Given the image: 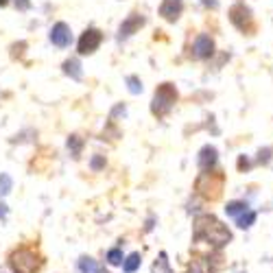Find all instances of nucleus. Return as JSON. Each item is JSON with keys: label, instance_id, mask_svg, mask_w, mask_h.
Masks as SVG:
<instances>
[{"label": "nucleus", "instance_id": "obj_1", "mask_svg": "<svg viewBox=\"0 0 273 273\" xmlns=\"http://www.w3.org/2000/svg\"><path fill=\"white\" fill-rule=\"evenodd\" d=\"M195 236L197 238L212 240L214 245H225L232 238L227 229L223 227V223H218L214 216H199L195 223Z\"/></svg>", "mask_w": 273, "mask_h": 273}, {"label": "nucleus", "instance_id": "obj_2", "mask_svg": "<svg viewBox=\"0 0 273 273\" xmlns=\"http://www.w3.org/2000/svg\"><path fill=\"white\" fill-rule=\"evenodd\" d=\"M175 101H177V90H175V86L173 83H162V86L155 90L153 103H151L153 116H166V114L173 109Z\"/></svg>", "mask_w": 273, "mask_h": 273}, {"label": "nucleus", "instance_id": "obj_3", "mask_svg": "<svg viewBox=\"0 0 273 273\" xmlns=\"http://www.w3.org/2000/svg\"><path fill=\"white\" fill-rule=\"evenodd\" d=\"M9 264L14 273H35L38 271V256L31 249H18L11 253Z\"/></svg>", "mask_w": 273, "mask_h": 273}, {"label": "nucleus", "instance_id": "obj_4", "mask_svg": "<svg viewBox=\"0 0 273 273\" xmlns=\"http://www.w3.org/2000/svg\"><path fill=\"white\" fill-rule=\"evenodd\" d=\"M229 22L234 24L238 31L242 33H251L253 31V18H251V11L245 7V5H234L229 9Z\"/></svg>", "mask_w": 273, "mask_h": 273}, {"label": "nucleus", "instance_id": "obj_5", "mask_svg": "<svg viewBox=\"0 0 273 273\" xmlns=\"http://www.w3.org/2000/svg\"><path fill=\"white\" fill-rule=\"evenodd\" d=\"M101 42H103V33L99 29H88V31L79 38L77 51H79V55H92L96 48L101 46Z\"/></svg>", "mask_w": 273, "mask_h": 273}, {"label": "nucleus", "instance_id": "obj_6", "mask_svg": "<svg viewBox=\"0 0 273 273\" xmlns=\"http://www.w3.org/2000/svg\"><path fill=\"white\" fill-rule=\"evenodd\" d=\"M199 179H203V181H208V186H203V184H197V190L201 192L203 197H218V192H221V188H223V175L221 173H201V177Z\"/></svg>", "mask_w": 273, "mask_h": 273}, {"label": "nucleus", "instance_id": "obj_7", "mask_svg": "<svg viewBox=\"0 0 273 273\" xmlns=\"http://www.w3.org/2000/svg\"><path fill=\"white\" fill-rule=\"evenodd\" d=\"M51 42L55 46H59V48H66V46H70V42H72V33H70V27L66 22H57L55 27L51 29Z\"/></svg>", "mask_w": 273, "mask_h": 273}, {"label": "nucleus", "instance_id": "obj_8", "mask_svg": "<svg viewBox=\"0 0 273 273\" xmlns=\"http://www.w3.org/2000/svg\"><path fill=\"white\" fill-rule=\"evenodd\" d=\"M181 11H184V3L181 0H162V5H160V16L166 22L179 20Z\"/></svg>", "mask_w": 273, "mask_h": 273}, {"label": "nucleus", "instance_id": "obj_9", "mask_svg": "<svg viewBox=\"0 0 273 273\" xmlns=\"http://www.w3.org/2000/svg\"><path fill=\"white\" fill-rule=\"evenodd\" d=\"M142 27H144V18H142L140 14H131L123 24H120V29H118V38H120V40L129 38V35H133V33L140 31Z\"/></svg>", "mask_w": 273, "mask_h": 273}, {"label": "nucleus", "instance_id": "obj_10", "mask_svg": "<svg viewBox=\"0 0 273 273\" xmlns=\"http://www.w3.org/2000/svg\"><path fill=\"white\" fill-rule=\"evenodd\" d=\"M214 53V42H212L210 35H199L197 42H195V57L199 59H205Z\"/></svg>", "mask_w": 273, "mask_h": 273}, {"label": "nucleus", "instance_id": "obj_11", "mask_svg": "<svg viewBox=\"0 0 273 273\" xmlns=\"http://www.w3.org/2000/svg\"><path fill=\"white\" fill-rule=\"evenodd\" d=\"M216 162V149L214 147H203L201 149V155H199V168L203 173H208Z\"/></svg>", "mask_w": 273, "mask_h": 273}, {"label": "nucleus", "instance_id": "obj_12", "mask_svg": "<svg viewBox=\"0 0 273 273\" xmlns=\"http://www.w3.org/2000/svg\"><path fill=\"white\" fill-rule=\"evenodd\" d=\"M140 264H142L140 253L133 251V253H129V256L125 258V262H123V271H125V273H136L138 269H140Z\"/></svg>", "mask_w": 273, "mask_h": 273}, {"label": "nucleus", "instance_id": "obj_13", "mask_svg": "<svg viewBox=\"0 0 273 273\" xmlns=\"http://www.w3.org/2000/svg\"><path fill=\"white\" fill-rule=\"evenodd\" d=\"M64 72L68 77H72L75 81H79V79L83 77V72H81V64L77 62V59H66L64 62Z\"/></svg>", "mask_w": 273, "mask_h": 273}, {"label": "nucleus", "instance_id": "obj_14", "mask_svg": "<svg viewBox=\"0 0 273 273\" xmlns=\"http://www.w3.org/2000/svg\"><path fill=\"white\" fill-rule=\"evenodd\" d=\"M153 273H173V269H171V262H168V256L166 253H160V260H155L153 262V269H151Z\"/></svg>", "mask_w": 273, "mask_h": 273}, {"label": "nucleus", "instance_id": "obj_15", "mask_svg": "<svg viewBox=\"0 0 273 273\" xmlns=\"http://www.w3.org/2000/svg\"><path fill=\"white\" fill-rule=\"evenodd\" d=\"M96 260L94 258H90V256H81L79 258V271L81 273H96Z\"/></svg>", "mask_w": 273, "mask_h": 273}, {"label": "nucleus", "instance_id": "obj_16", "mask_svg": "<svg viewBox=\"0 0 273 273\" xmlns=\"http://www.w3.org/2000/svg\"><path fill=\"white\" fill-rule=\"evenodd\" d=\"M81 147H83V140L79 136H70L68 138V151L72 157H79L81 155Z\"/></svg>", "mask_w": 273, "mask_h": 273}, {"label": "nucleus", "instance_id": "obj_17", "mask_svg": "<svg viewBox=\"0 0 273 273\" xmlns=\"http://www.w3.org/2000/svg\"><path fill=\"white\" fill-rule=\"evenodd\" d=\"M107 262L109 264H123L125 262V256H123V249H120V247H114V249H109L107 251Z\"/></svg>", "mask_w": 273, "mask_h": 273}, {"label": "nucleus", "instance_id": "obj_18", "mask_svg": "<svg viewBox=\"0 0 273 273\" xmlns=\"http://www.w3.org/2000/svg\"><path fill=\"white\" fill-rule=\"evenodd\" d=\"M11 188H14V181H11V177L7 173H3V175H0V197L9 195Z\"/></svg>", "mask_w": 273, "mask_h": 273}, {"label": "nucleus", "instance_id": "obj_19", "mask_svg": "<svg viewBox=\"0 0 273 273\" xmlns=\"http://www.w3.org/2000/svg\"><path fill=\"white\" fill-rule=\"evenodd\" d=\"M225 212H227L229 216H236L238 212H247V203L245 201H232V203H227Z\"/></svg>", "mask_w": 273, "mask_h": 273}, {"label": "nucleus", "instance_id": "obj_20", "mask_svg": "<svg viewBox=\"0 0 273 273\" xmlns=\"http://www.w3.org/2000/svg\"><path fill=\"white\" fill-rule=\"evenodd\" d=\"M127 83H129V92L131 94H140L142 92V83L138 77H127Z\"/></svg>", "mask_w": 273, "mask_h": 273}, {"label": "nucleus", "instance_id": "obj_21", "mask_svg": "<svg viewBox=\"0 0 273 273\" xmlns=\"http://www.w3.org/2000/svg\"><path fill=\"white\" fill-rule=\"evenodd\" d=\"M253 221H256V214L247 210V214H242V216L238 218V227H242V229H245V227H251Z\"/></svg>", "mask_w": 273, "mask_h": 273}, {"label": "nucleus", "instance_id": "obj_22", "mask_svg": "<svg viewBox=\"0 0 273 273\" xmlns=\"http://www.w3.org/2000/svg\"><path fill=\"white\" fill-rule=\"evenodd\" d=\"M90 166H92V171H101V168L105 166V160H103L101 155H96L94 160H92V164H90Z\"/></svg>", "mask_w": 273, "mask_h": 273}, {"label": "nucleus", "instance_id": "obj_23", "mask_svg": "<svg viewBox=\"0 0 273 273\" xmlns=\"http://www.w3.org/2000/svg\"><path fill=\"white\" fill-rule=\"evenodd\" d=\"M16 5H18V9H29V7H31V3H29V0H16Z\"/></svg>", "mask_w": 273, "mask_h": 273}, {"label": "nucleus", "instance_id": "obj_24", "mask_svg": "<svg viewBox=\"0 0 273 273\" xmlns=\"http://www.w3.org/2000/svg\"><path fill=\"white\" fill-rule=\"evenodd\" d=\"M203 5H205V7H212V9H214V7H216V0H203Z\"/></svg>", "mask_w": 273, "mask_h": 273}, {"label": "nucleus", "instance_id": "obj_25", "mask_svg": "<svg viewBox=\"0 0 273 273\" xmlns=\"http://www.w3.org/2000/svg\"><path fill=\"white\" fill-rule=\"evenodd\" d=\"M5 214H7V205L0 203V216H5Z\"/></svg>", "mask_w": 273, "mask_h": 273}, {"label": "nucleus", "instance_id": "obj_26", "mask_svg": "<svg viewBox=\"0 0 273 273\" xmlns=\"http://www.w3.org/2000/svg\"><path fill=\"white\" fill-rule=\"evenodd\" d=\"M188 273H201V271H199V269H197V266H192V269H190V271H188Z\"/></svg>", "mask_w": 273, "mask_h": 273}, {"label": "nucleus", "instance_id": "obj_27", "mask_svg": "<svg viewBox=\"0 0 273 273\" xmlns=\"http://www.w3.org/2000/svg\"><path fill=\"white\" fill-rule=\"evenodd\" d=\"M9 3V0H0V7H5V5H7Z\"/></svg>", "mask_w": 273, "mask_h": 273}, {"label": "nucleus", "instance_id": "obj_28", "mask_svg": "<svg viewBox=\"0 0 273 273\" xmlns=\"http://www.w3.org/2000/svg\"><path fill=\"white\" fill-rule=\"evenodd\" d=\"M96 273H107V271H103V269H96Z\"/></svg>", "mask_w": 273, "mask_h": 273}]
</instances>
